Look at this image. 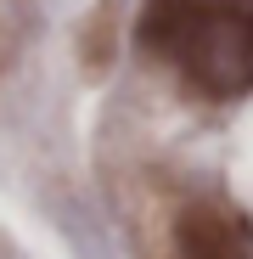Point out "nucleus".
Listing matches in <instances>:
<instances>
[{
    "label": "nucleus",
    "instance_id": "f257e3e1",
    "mask_svg": "<svg viewBox=\"0 0 253 259\" xmlns=\"http://www.w3.org/2000/svg\"><path fill=\"white\" fill-rule=\"evenodd\" d=\"M135 39L197 96L231 102L253 84V0H146Z\"/></svg>",
    "mask_w": 253,
    "mask_h": 259
},
{
    "label": "nucleus",
    "instance_id": "f03ea898",
    "mask_svg": "<svg viewBox=\"0 0 253 259\" xmlns=\"http://www.w3.org/2000/svg\"><path fill=\"white\" fill-rule=\"evenodd\" d=\"M180 259H253V226L225 203H191L175 226Z\"/></svg>",
    "mask_w": 253,
    "mask_h": 259
}]
</instances>
